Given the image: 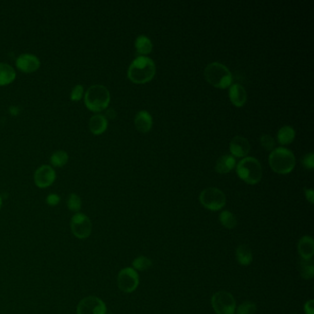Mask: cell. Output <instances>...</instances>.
<instances>
[{
	"label": "cell",
	"mask_w": 314,
	"mask_h": 314,
	"mask_svg": "<svg viewBox=\"0 0 314 314\" xmlns=\"http://www.w3.org/2000/svg\"><path fill=\"white\" fill-rule=\"evenodd\" d=\"M135 47L140 57H146L152 52L153 45L149 37L146 35H139L137 36L135 41Z\"/></svg>",
	"instance_id": "cell-20"
},
{
	"label": "cell",
	"mask_w": 314,
	"mask_h": 314,
	"mask_svg": "<svg viewBox=\"0 0 314 314\" xmlns=\"http://www.w3.org/2000/svg\"><path fill=\"white\" fill-rule=\"evenodd\" d=\"M236 258L239 265L242 266H249L252 262V252L249 246L245 244H242L236 250Z\"/></svg>",
	"instance_id": "cell-22"
},
{
	"label": "cell",
	"mask_w": 314,
	"mask_h": 314,
	"mask_svg": "<svg viewBox=\"0 0 314 314\" xmlns=\"http://www.w3.org/2000/svg\"><path fill=\"white\" fill-rule=\"evenodd\" d=\"M304 194H305L306 199L308 200L310 204H313V190L312 189H309V188H304Z\"/></svg>",
	"instance_id": "cell-34"
},
{
	"label": "cell",
	"mask_w": 314,
	"mask_h": 314,
	"mask_svg": "<svg viewBox=\"0 0 314 314\" xmlns=\"http://www.w3.org/2000/svg\"><path fill=\"white\" fill-rule=\"evenodd\" d=\"M50 160H51V163L53 164L54 167H63L68 161V155H67L66 151H56L51 156Z\"/></svg>",
	"instance_id": "cell-25"
},
{
	"label": "cell",
	"mask_w": 314,
	"mask_h": 314,
	"mask_svg": "<svg viewBox=\"0 0 314 314\" xmlns=\"http://www.w3.org/2000/svg\"><path fill=\"white\" fill-rule=\"evenodd\" d=\"M302 166L308 170H312L314 168V154L313 152H310L306 154L301 159Z\"/></svg>",
	"instance_id": "cell-31"
},
{
	"label": "cell",
	"mask_w": 314,
	"mask_h": 314,
	"mask_svg": "<svg viewBox=\"0 0 314 314\" xmlns=\"http://www.w3.org/2000/svg\"><path fill=\"white\" fill-rule=\"evenodd\" d=\"M40 66L39 58L31 53H23L16 59V67L24 73H31L38 70Z\"/></svg>",
	"instance_id": "cell-12"
},
{
	"label": "cell",
	"mask_w": 314,
	"mask_h": 314,
	"mask_svg": "<svg viewBox=\"0 0 314 314\" xmlns=\"http://www.w3.org/2000/svg\"><path fill=\"white\" fill-rule=\"evenodd\" d=\"M106 312L105 303L98 297H86L77 306V314H106Z\"/></svg>",
	"instance_id": "cell-10"
},
{
	"label": "cell",
	"mask_w": 314,
	"mask_h": 314,
	"mask_svg": "<svg viewBox=\"0 0 314 314\" xmlns=\"http://www.w3.org/2000/svg\"><path fill=\"white\" fill-rule=\"evenodd\" d=\"M70 229L73 235L78 239H87L91 234L93 223L85 214L76 213L71 218Z\"/></svg>",
	"instance_id": "cell-8"
},
{
	"label": "cell",
	"mask_w": 314,
	"mask_h": 314,
	"mask_svg": "<svg viewBox=\"0 0 314 314\" xmlns=\"http://www.w3.org/2000/svg\"><path fill=\"white\" fill-rule=\"evenodd\" d=\"M84 101L89 111L99 113L109 106L111 95L110 91L103 85H93L85 93Z\"/></svg>",
	"instance_id": "cell-4"
},
{
	"label": "cell",
	"mask_w": 314,
	"mask_h": 314,
	"mask_svg": "<svg viewBox=\"0 0 314 314\" xmlns=\"http://www.w3.org/2000/svg\"><path fill=\"white\" fill-rule=\"evenodd\" d=\"M132 266L134 269L136 271H146V270L150 269L151 266H152V261H151L150 258H147L146 256H138L133 261Z\"/></svg>",
	"instance_id": "cell-26"
},
{
	"label": "cell",
	"mask_w": 314,
	"mask_h": 314,
	"mask_svg": "<svg viewBox=\"0 0 314 314\" xmlns=\"http://www.w3.org/2000/svg\"><path fill=\"white\" fill-rule=\"evenodd\" d=\"M257 310L256 304L252 301H245L241 305L236 307L235 314H255Z\"/></svg>",
	"instance_id": "cell-27"
},
{
	"label": "cell",
	"mask_w": 314,
	"mask_h": 314,
	"mask_svg": "<svg viewBox=\"0 0 314 314\" xmlns=\"http://www.w3.org/2000/svg\"><path fill=\"white\" fill-rule=\"evenodd\" d=\"M211 305L217 314H235L234 297L227 291H217L213 295Z\"/></svg>",
	"instance_id": "cell-7"
},
{
	"label": "cell",
	"mask_w": 314,
	"mask_h": 314,
	"mask_svg": "<svg viewBox=\"0 0 314 314\" xmlns=\"http://www.w3.org/2000/svg\"><path fill=\"white\" fill-rule=\"evenodd\" d=\"M229 96L231 103L236 107H243L247 102V91L241 84H232L230 87Z\"/></svg>",
	"instance_id": "cell-14"
},
{
	"label": "cell",
	"mask_w": 314,
	"mask_h": 314,
	"mask_svg": "<svg viewBox=\"0 0 314 314\" xmlns=\"http://www.w3.org/2000/svg\"><path fill=\"white\" fill-rule=\"evenodd\" d=\"M59 202H60V197L57 194H50L46 197V203L48 204L49 206H51V207L57 206Z\"/></svg>",
	"instance_id": "cell-32"
},
{
	"label": "cell",
	"mask_w": 314,
	"mask_h": 314,
	"mask_svg": "<svg viewBox=\"0 0 314 314\" xmlns=\"http://www.w3.org/2000/svg\"><path fill=\"white\" fill-rule=\"evenodd\" d=\"M199 201L204 208L211 211L221 210L225 207L226 195L220 189L216 187H208L201 192Z\"/></svg>",
	"instance_id": "cell-6"
},
{
	"label": "cell",
	"mask_w": 314,
	"mask_h": 314,
	"mask_svg": "<svg viewBox=\"0 0 314 314\" xmlns=\"http://www.w3.org/2000/svg\"><path fill=\"white\" fill-rule=\"evenodd\" d=\"M300 273L301 278L310 280L314 276V264L312 259H301L300 262Z\"/></svg>",
	"instance_id": "cell-23"
},
{
	"label": "cell",
	"mask_w": 314,
	"mask_h": 314,
	"mask_svg": "<svg viewBox=\"0 0 314 314\" xmlns=\"http://www.w3.org/2000/svg\"><path fill=\"white\" fill-rule=\"evenodd\" d=\"M16 79V71L9 64L0 63V86L12 83Z\"/></svg>",
	"instance_id": "cell-19"
},
{
	"label": "cell",
	"mask_w": 314,
	"mask_h": 314,
	"mask_svg": "<svg viewBox=\"0 0 314 314\" xmlns=\"http://www.w3.org/2000/svg\"><path fill=\"white\" fill-rule=\"evenodd\" d=\"M298 252L301 259H312L314 254V241L310 236H303L299 241Z\"/></svg>",
	"instance_id": "cell-16"
},
{
	"label": "cell",
	"mask_w": 314,
	"mask_h": 314,
	"mask_svg": "<svg viewBox=\"0 0 314 314\" xmlns=\"http://www.w3.org/2000/svg\"><path fill=\"white\" fill-rule=\"evenodd\" d=\"M235 166H236V159L234 157L230 154H226L217 159L215 165V170L217 173L226 174L230 173L234 169Z\"/></svg>",
	"instance_id": "cell-18"
},
{
	"label": "cell",
	"mask_w": 314,
	"mask_h": 314,
	"mask_svg": "<svg viewBox=\"0 0 314 314\" xmlns=\"http://www.w3.org/2000/svg\"><path fill=\"white\" fill-rule=\"evenodd\" d=\"M219 221L221 225L226 229H234L235 227L238 224V219L233 213L230 212L229 210H224L219 215Z\"/></svg>",
	"instance_id": "cell-24"
},
{
	"label": "cell",
	"mask_w": 314,
	"mask_h": 314,
	"mask_svg": "<svg viewBox=\"0 0 314 314\" xmlns=\"http://www.w3.org/2000/svg\"><path fill=\"white\" fill-rule=\"evenodd\" d=\"M1 206H2V198H1V196H0V208H1Z\"/></svg>",
	"instance_id": "cell-35"
},
{
	"label": "cell",
	"mask_w": 314,
	"mask_h": 314,
	"mask_svg": "<svg viewBox=\"0 0 314 314\" xmlns=\"http://www.w3.org/2000/svg\"><path fill=\"white\" fill-rule=\"evenodd\" d=\"M260 144L266 151H272L275 149V141L270 135H262L260 137Z\"/></svg>",
	"instance_id": "cell-29"
},
{
	"label": "cell",
	"mask_w": 314,
	"mask_h": 314,
	"mask_svg": "<svg viewBox=\"0 0 314 314\" xmlns=\"http://www.w3.org/2000/svg\"><path fill=\"white\" fill-rule=\"evenodd\" d=\"M292 314H298V313H292Z\"/></svg>",
	"instance_id": "cell-36"
},
{
	"label": "cell",
	"mask_w": 314,
	"mask_h": 314,
	"mask_svg": "<svg viewBox=\"0 0 314 314\" xmlns=\"http://www.w3.org/2000/svg\"><path fill=\"white\" fill-rule=\"evenodd\" d=\"M204 76L208 83L217 89H224L232 85V74L221 63L208 64L204 71Z\"/></svg>",
	"instance_id": "cell-3"
},
{
	"label": "cell",
	"mask_w": 314,
	"mask_h": 314,
	"mask_svg": "<svg viewBox=\"0 0 314 314\" xmlns=\"http://www.w3.org/2000/svg\"><path fill=\"white\" fill-rule=\"evenodd\" d=\"M108 314H114V313H108Z\"/></svg>",
	"instance_id": "cell-37"
},
{
	"label": "cell",
	"mask_w": 314,
	"mask_h": 314,
	"mask_svg": "<svg viewBox=\"0 0 314 314\" xmlns=\"http://www.w3.org/2000/svg\"><path fill=\"white\" fill-rule=\"evenodd\" d=\"M156 66L154 61L147 57H137L130 64L127 70L129 80L136 84H145L155 77Z\"/></svg>",
	"instance_id": "cell-1"
},
{
	"label": "cell",
	"mask_w": 314,
	"mask_h": 314,
	"mask_svg": "<svg viewBox=\"0 0 314 314\" xmlns=\"http://www.w3.org/2000/svg\"><path fill=\"white\" fill-rule=\"evenodd\" d=\"M117 285L121 291L132 293L139 285V275L132 267H125L117 275Z\"/></svg>",
	"instance_id": "cell-9"
},
{
	"label": "cell",
	"mask_w": 314,
	"mask_h": 314,
	"mask_svg": "<svg viewBox=\"0 0 314 314\" xmlns=\"http://www.w3.org/2000/svg\"><path fill=\"white\" fill-rule=\"evenodd\" d=\"M304 312L306 314H314V301L310 300L304 305Z\"/></svg>",
	"instance_id": "cell-33"
},
{
	"label": "cell",
	"mask_w": 314,
	"mask_h": 314,
	"mask_svg": "<svg viewBox=\"0 0 314 314\" xmlns=\"http://www.w3.org/2000/svg\"><path fill=\"white\" fill-rule=\"evenodd\" d=\"M135 125L140 133H149L153 125V119L151 114L145 110L138 112L135 117Z\"/></svg>",
	"instance_id": "cell-15"
},
{
	"label": "cell",
	"mask_w": 314,
	"mask_h": 314,
	"mask_svg": "<svg viewBox=\"0 0 314 314\" xmlns=\"http://www.w3.org/2000/svg\"><path fill=\"white\" fill-rule=\"evenodd\" d=\"M296 137V131L290 125H284L278 132V141L280 145H289Z\"/></svg>",
	"instance_id": "cell-21"
},
{
	"label": "cell",
	"mask_w": 314,
	"mask_h": 314,
	"mask_svg": "<svg viewBox=\"0 0 314 314\" xmlns=\"http://www.w3.org/2000/svg\"><path fill=\"white\" fill-rule=\"evenodd\" d=\"M236 173L239 179L251 186L260 182L263 177L261 163L253 157H245L242 159L237 165Z\"/></svg>",
	"instance_id": "cell-5"
},
{
	"label": "cell",
	"mask_w": 314,
	"mask_h": 314,
	"mask_svg": "<svg viewBox=\"0 0 314 314\" xmlns=\"http://www.w3.org/2000/svg\"><path fill=\"white\" fill-rule=\"evenodd\" d=\"M230 151L231 156L236 158H244L251 151L250 142L245 137L236 136L230 141Z\"/></svg>",
	"instance_id": "cell-13"
},
{
	"label": "cell",
	"mask_w": 314,
	"mask_h": 314,
	"mask_svg": "<svg viewBox=\"0 0 314 314\" xmlns=\"http://www.w3.org/2000/svg\"><path fill=\"white\" fill-rule=\"evenodd\" d=\"M270 167L274 173L288 174L291 173L296 165V158L291 151L286 147H275L271 151L268 158Z\"/></svg>",
	"instance_id": "cell-2"
},
{
	"label": "cell",
	"mask_w": 314,
	"mask_h": 314,
	"mask_svg": "<svg viewBox=\"0 0 314 314\" xmlns=\"http://www.w3.org/2000/svg\"><path fill=\"white\" fill-rule=\"evenodd\" d=\"M57 173L51 166L43 165L36 170L34 173V182L39 188H46L53 184L56 181Z\"/></svg>",
	"instance_id": "cell-11"
},
{
	"label": "cell",
	"mask_w": 314,
	"mask_h": 314,
	"mask_svg": "<svg viewBox=\"0 0 314 314\" xmlns=\"http://www.w3.org/2000/svg\"><path fill=\"white\" fill-rule=\"evenodd\" d=\"M108 127L107 118L102 115H93L89 122V128L93 135H102Z\"/></svg>",
	"instance_id": "cell-17"
},
{
	"label": "cell",
	"mask_w": 314,
	"mask_h": 314,
	"mask_svg": "<svg viewBox=\"0 0 314 314\" xmlns=\"http://www.w3.org/2000/svg\"><path fill=\"white\" fill-rule=\"evenodd\" d=\"M67 208L70 211L79 213L81 208V199L80 196L76 194H70L67 200Z\"/></svg>",
	"instance_id": "cell-28"
},
{
	"label": "cell",
	"mask_w": 314,
	"mask_h": 314,
	"mask_svg": "<svg viewBox=\"0 0 314 314\" xmlns=\"http://www.w3.org/2000/svg\"><path fill=\"white\" fill-rule=\"evenodd\" d=\"M84 93V88L82 85H77L71 91L70 99L73 102H78L81 100Z\"/></svg>",
	"instance_id": "cell-30"
}]
</instances>
